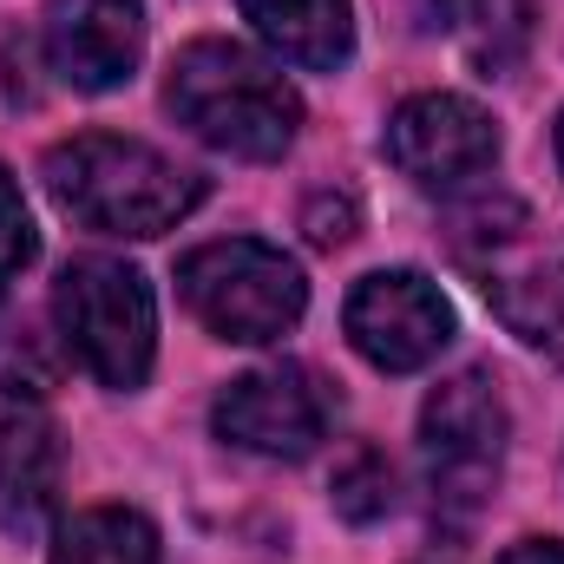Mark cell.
Masks as SVG:
<instances>
[{
    "label": "cell",
    "instance_id": "7a4b0ae2",
    "mask_svg": "<svg viewBox=\"0 0 564 564\" xmlns=\"http://www.w3.org/2000/svg\"><path fill=\"white\" fill-rule=\"evenodd\" d=\"M164 106L204 144H217L230 158H250V164L282 158L295 144V126H302L295 86L237 40H191L171 59Z\"/></svg>",
    "mask_w": 564,
    "mask_h": 564
},
{
    "label": "cell",
    "instance_id": "e0dca14e",
    "mask_svg": "<svg viewBox=\"0 0 564 564\" xmlns=\"http://www.w3.org/2000/svg\"><path fill=\"white\" fill-rule=\"evenodd\" d=\"M33 257H40V230H33V217H26V197H20L13 171L0 164V282L20 276Z\"/></svg>",
    "mask_w": 564,
    "mask_h": 564
},
{
    "label": "cell",
    "instance_id": "ac0fdd59",
    "mask_svg": "<svg viewBox=\"0 0 564 564\" xmlns=\"http://www.w3.org/2000/svg\"><path fill=\"white\" fill-rule=\"evenodd\" d=\"M302 230H308V243H315V250H341V243L355 237V197H335V191L308 197Z\"/></svg>",
    "mask_w": 564,
    "mask_h": 564
},
{
    "label": "cell",
    "instance_id": "52a82bcc",
    "mask_svg": "<svg viewBox=\"0 0 564 564\" xmlns=\"http://www.w3.org/2000/svg\"><path fill=\"white\" fill-rule=\"evenodd\" d=\"M341 328L381 375H414L453 341V302L421 270H375L355 282Z\"/></svg>",
    "mask_w": 564,
    "mask_h": 564
},
{
    "label": "cell",
    "instance_id": "7c38bea8",
    "mask_svg": "<svg viewBox=\"0 0 564 564\" xmlns=\"http://www.w3.org/2000/svg\"><path fill=\"white\" fill-rule=\"evenodd\" d=\"M243 13L302 73H335L355 53V7L348 0H243Z\"/></svg>",
    "mask_w": 564,
    "mask_h": 564
},
{
    "label": "cell",
    "instance_id": "ba28073f",
    "mask_svg": "<svg viewBox=\"0 0 564 564\" xmlns=\"http://www.w3.org/2000/svg\"><path fill=\"white\" fill-rule=\"evenodd\" d=\"M328 414H335L328 388L308 368H295V361L257 368V375L230 381L217 394V408H210V421H217V433L230 446L263 453V459H302V453H315L322 433H328Z\"/></svg>",
    "mask_w": 564,
    "mask_h": 564
},
{
    "label": "cell",
    "instance_id": "30bf717a",
    "mask_svg": "<svg viewBox=\"0 0 564 564\" xmlns=\"http://www.w3.org/2000/svg\"><path fill=\"white\" fill-rule=\"evenodd\" d=\"M46 59L79 93H112L144 59L139 0H46Z\"/></svg>",
    "mask_w": 564,
    "mask_h": 564
},
{
    "label": "cell",
    "instance_id": "3957f363",
    "mask_svg": "<svg viewBox=\"0 0 564 564\" xmlns=\"http://www.w3.org/2000/svg\"><path fill=\"white\" fill-rule=\"evenodd\" d=\"M453 257L479 282V295L499 308V322L539 348L564 355V243L512 197H479L453 210Z\"/></svg>",
    "mask_w": 564,
    "mask_h": 564
},
{
    "label": "cell",
    "instance_id": "5bb4252c",
    "mask_svg": "<svg viewBox=\"0 0 564 564\" xmlns=\"http://www.w3.org/2000/svg\"><path fill=\"white\" fill-rule=\"evenodd\" d=\"M459 20H466L473 59L486 73H506L525 53V40H532V0H466Z\"/></svg>",
    "mask_w": 564,
    "mask_h": 564
},
{
    "label": "cell",
    "instance_id": "5b68a950",
    "mask_svg": "<svg viewBox=\"0 0 564 564\" xmlns=\"http://www.w3.org/2000/svg\"><path fill=\"white\" fill-rule=\"evenodd\" d=\"M53 322L86 375H99L119 394L144 388L151 355H158V308L132 263H119V257L66 263L53 282Z\"/></svg>",
    "mask_w": 564,
    "mask_h": 564
},
{
    "label": "cell",
    "instance_id": "9c48e42d",
    "mask_svg": "<svg viewBox=\"0 0 564 564\" xmlns=\"http://www.w3.org/2000/svg\"><path fill=\"white\" fill-rule=\"evenodd\" d=\"M388 158L414 184L446 191V184L479 177L499 158V126L486 119V106H473L459 93H421L388 119Z\"/></svg>",
    "mask_w": 564,
    "mask_h": 564
},
{
    "label": "cell",
    "instance_id": "9a60e30c",
    "mask_svg": "<svg viewBox=\"0 0 564 564\" xmlns=\"http://www.w3.org/2000/svg\"><path fill=\"white\" fill-rule=\"evenodd\" d=\"M335 512H341L348 525H375V519L394 512V466H388V453L355 446V453L335 466Z\"/></svg>",
    "mask_w": 564,
    "mask_h": 564
},
{
    "label": "cell",
    "instance_id": "d6986e66",
    "mask_svg": "<svg viewBox=\"0 0 564 564\" xmlns=\"http://www.w3.org/2000/svg\"><path fill=\"white\" fill-rule=\"evenodd\" d=\"M499 564H564V545L558 539H525V545H512Z\"/></svg>",
    "mask_w": 564,
    "mask_h": 564
},
{
    "label": "cell",
    "instance_id": "8fae6325",
    "mask_svg": "<svg viewBox=\"0 0 564 564\" xmlns=\"http://www.w3.org/2000/svg\"><path fill=\"white\" fill-rule=\"evenodd\" d=\"M59 506V433L26 394H0V532L40 539Z\"/></svg>",
    "mask_w": 564,
    "mask_h": 564
},
{
    "label": "cell",
    "instance_id": "ffe728a7",
    "mask_svg": "<svg viewBox=\"0 0 564 564\" xmlns=\"http://www.w3.org/2000/svg\"><path fill=\"white\" fill-rule=\"evenodd\" d=\"M558 164H564V119H558Z\"/></svg>",
    "mask_w": 564,
    "mask_h": 564
},
{
    "label": "cell",
    "instance_id": "277c9868",
    "mask_svg": "<svg viewBox=\"0 0 564 564\" xmlns=\"http://www.w3.org/2000/svg\"><path fill=\"white\" fill-rule=\"evenodd\" d=\"M506 394L486 368H466L433 388V401L421 408V466L440 525L466 532L492 506L506 473Z\"/></svg>",
    "mask_w": 564,
    "mask_h": 564
},
{
    "label": "cell",
    "instance_id": "6da1fadb",
    "mask_svg": "<svg viewBox=\"0 0 564 564\" xmlns=\"http://www.w3.org/2000/svg\"><path fill=\"white\" fill-rule=\"evenodd\" d=\"M53 204L99 237H164L204 204V177L144 139L79 132L40 164Z\"/></svg>",
    "mask_w": 564,
    "mask_h": 564
},
{
    "label": "cell",
    "instance_id": "2e32d148",
    "mask_svg": "<svg viewBox=\"0 0 564 564\" xmlns=\"http://www.w3.org/2000/svg\"><path fill=\"white\" fill-rule=\"evenodd\" d=\"M53 388V361H46V348H40V335L20 322V315H7L0 308V394H46Z\"/></svg>",
    "mask_w": 564,
    "mask_h": 564
},
{
    "label": "cell",
    "instance_id": "4fadbf2b",
    "mask_svg": "<svg viewBox=\"0 0 564 564\" xmlns=\"http://www.w3.org/2000/svg\"><path fill=\"white\" fill-rule=\"evenodd\" d=\"M53 564H158V532L132 506H93L59 525Z\"/></svg>",
    "mask_w": 564,
    "mask_h": 564
},
{
    "label": "cell",
    "instance_id": "8992f818",
    "mask_svg": "<svg viewBox=\"0 0 564 564\" xmlns=\"http://www.w3.org/2000/svg\"><path fill=\"white\" fill-rule=\"evenodd\" d=\"M177 295L191 302V315L217 335V341H282L302 308H308V282L282 257L276 243L257 237H230V243H204L177 263Z\"/></svg>",
    "mask_w": 564,
    "mask_h": 564
}]
</instances>
